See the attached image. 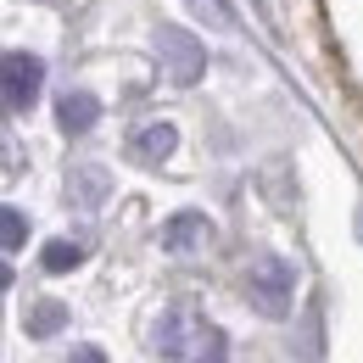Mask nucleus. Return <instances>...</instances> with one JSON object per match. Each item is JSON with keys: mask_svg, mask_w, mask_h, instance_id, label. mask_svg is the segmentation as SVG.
Returning <instances> with one entry per match:
<instances>
[{"mask_svg": "<svg viewBox=\"0 0 363 363\" xmlns=\"http://www.w3.org/2000/svg\"><path fill=\"white\" fill-rule=\"evenodd\" d=\"M157 56H162V79L179 84V90H190V84L207 73L201 40H196L190 28H179V23H162V28H157Z\"/></svg>", "mask_w": 363, "mask_h": 363, "instance_id": "obj_2", "label": "nucleus"}, {"mask_svg": "<svg viewBox=\"0 0 363 363\" xmlns=\"http://www.w3.org/2000/svg\"><path fill=\"white\" fill-rule=\"evenodd\" d=\"M6 174H17V145L0 135V179H6Z\"/></svg>", "mask_w": 363, "mask_h": 363, "instance_id": "obj_13", "label": "nucleus"}, {"mask_svg": "<svg viewBox=\"0 0 363 363\" xmlns=\"http://www.w3.org/2000/svg\"><path fill=\"white\" fill-rule=\"evenodd\" d=\"M73 196H79L84 207H95V201L106 196V174H101V168H79V174H73Z\"/></svg>", "mask_w": 363, "mask_h": 363, "instance_id": "obj_11", "label": "nucleus"}, {"mask_svg": "<svg viewBox=\"0 0 363 363\" xmlns=\"http://www.w3.org/2000/svg\"><path fill=\"white\" fill-rule=\"evenodd\" d=\"M40 263H45L50 274H67V269H79V263H84V246H79V240H50Z\"/></svg>", "mask_w": 363, "mask_h": 363, "instance_id": "obj_9", "label": "nucleus"}, {"mask_svg": "<svg viewBox=\"0 0 363 363\" xmlns=\"http://www.w3.org/2000/svg\"><path fill=\"white\" fill-rule=\"evenodd\" d=\"M28 240V218L17 207H0V252H17Z\"/></svg>", "mask_w": 363, "mask_h": 363, "instance_id": "obj_10", "label": "nucleus"}, {"mask_svg": "<svg viewBox=\"0 0 363 363\" xmlns=\"http://www.w3.org/2000/svg\"><path fill=\"white\" fill-rule=\"evenodd\" d=\"M56 123L67 129V135H90L95 123H101V101L90 90H67L56 101Z\"/></svg>", "mask_w": 363, "mask_h": 363, "instance_id": "obj_7", "label": "nucleus"}, {"mask_svg": "<svg viewBox=\"0 0 363 363\" xmlns=\"http://www.w3.org/2000/svg\"><path fill=\"white\" fill-rule=\"evenodd\" d=\"M218 240V229L207 213H174L168 224H162V252H174V257H190V252H207Z\"/></svg>", "mask_w": 363, "mask_h": 363, "instance_id": "obj_5", "label": "nucleus"}, {"mask_svg": "<svg viewBox=\"0 0 363 363\" xmlns=\"http://www.w3.org/2000/svg\"><path fill=\"white\" fill-rule=\"evenodd\" d=\"M45 90V62L28 50H6L0 56V106L6 112H28Z\"/></svg>", "mask_w": 363, "mask_h": 363, "instance_id": "obj_3", "label": "nucleus"}, {"mask_svg": "<svg viewBox=\"0 0 363 363\" xmlns=\"http://www.w3.org/2000/svg\"><path fill=\"white\" fill-rule=\"evenodd\" d=\"M73 363H106V352H101V347H84V352H73Z\"/></svg>", "mask_w": 363, "mask_h": 363, "instance_id": "obj_14", "label": "nucleus"}, {"mask_svg": "<svg viewBox=\"0 0 363 363\" xmlns=\"http://www.w3.org/2000/svg\"><path fill=\"white\" fill-rule=\"evenodd\" d=\"M201 335H207V318L196 313L190 302H179V308H168L162 324H157V352H162V358H190Z\"/></svg>", "mask_w": 363, "mask_h": 363, "instance_id": "obj_4", "label": "nucleus"}, {"mask_svg": "<svg viewBox=\"0 0 363 363\" xmlns=\"http://www.w3.org/2000/svg\"><path fill=\"white\" fill-rule=\"evenodd\" d=\"M246 296L263 318H285L291 313V296H296V269L285 257H257L246 274Z\"/></svg>", "mask_w": 363, "mask_h": 363, "instance_id": "obj_1", "label": "nucleus"}, {"mask_svg": "<svg viewBox=\"0 0 363 363\" xmlns=\"http://www.w3.org/2000/svg\"><path fill=\"white\" fill-rule=\"evenodd\" d=\"M23 324H28V335H34V341H45V335H56V330L67 324V302L45 296V302H34V308H28V318H23Z\"/></svg>", "mask_w": 363, "mask_h": 363, "instance_id": "obj_8", "label": "nucleus"}, {"mask_svg": "<svg viewBox=\"0 0 363 363\" xmlns=\"http://www.w3.org/2000/svg\"><path fill=\"white\" fill-rule=\"evenodd\" d=\"M196 363H229L224 358V330H213V324H207V335L196 341Z\"/></svg>", "mask_w": 363, "mask_h": 363, "instance_id": "obj_12", "label": "nucleus"}, {"mask_svg": "<svg viewBox=\"0 0 363 363\" xmlns=\"http://www.w3.org/2000/svg\"><path fill=\"white\" fill-rule=\"evenodd\" d=\"M352 224H358V240H363V207H358V218H352Z\"/></svg>", "mask_w": 363, "mask_h": 363, "instance_id": "obj_16", "label": "nucleus"}, {"mask_svg": "<svg viewBox=\"0 0 363 363\" xmlns=\"http://www.w3.org/2000/svg\"><path fill=\"white\" fill-rule=\"evenodd\" d=\"M0 291H11V269L6 263H0Z\"/></svg>", "mask_w": 363, "mask_h": 363, "instance_id": "obj_15", "label": "nucleus"}, {"mask_svg": "<svg viewBox=\"0 0 363 363\" xmlns=\"http://www.w3.org/2000/svg\"><path fill=\"white\" fill-rule=\"evenodd\" d=\"M174 145H179V129H174V123H145V129L129 135V157L145 162V168H162V162L174 157Z\"/></svg>", "mask_w": 363, "mask_h": 363, "instance_id": "obj_6", "label": "nucleus"}]
</instances>
